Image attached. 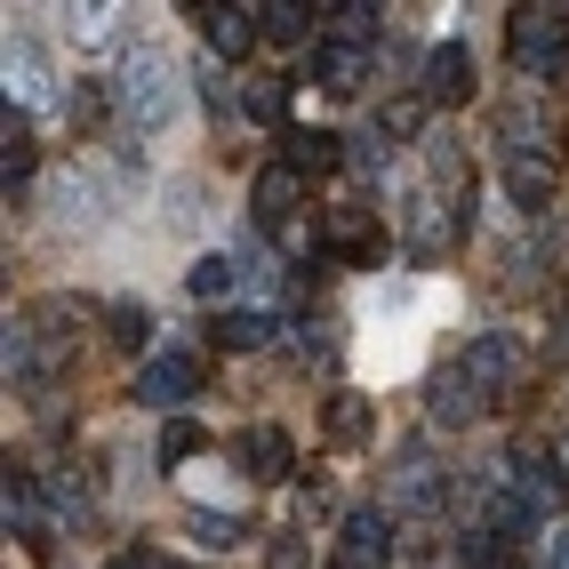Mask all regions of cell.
Wrapping results in <instances>:
<instances>
[{
  "instance_id": "cell-1",
  "label": "cell",
  "mask_w": 569,
  "mask_h": 569,
  "mask_svg": "<svg viewBox=\"0 0 569 569\" xmlns=\"http://www.w3.org/2000/svg\"><path fill=\"white\" fill-rule=\"evenodd\" d=\"M112 104H121L129 129H169L177 121V81L161 49H129L121 72H112Z\"/></svg>"
},
{
  "instance_id": "cell-2",
  "label": "cell",
  "mask_w": 569,
  "mask_h": 569,
  "mask_svg": "<svg viewBox=\"0 0 569 569\" xmlns=\"http://www.w3.org/2000/svg\"><path fill=\"white\" fill-rule=\"evenodd\" d=\"M506 49H513V64H529V72H553V64L569 57V9H513V17H506Z\"/></svg>"
},
{
  "instance_id": "cell-3",
  "label": "cell",
  "mask_w": 569,
  "mask_h": 569,
  "mask_svg": "<svg viewBox=\"0 0 569 569\" xmlns=\"http://www.w3.org/2000/svg\"><path fill=\"white\" fill-rule=\"evenodd\" d=\"M458 369L473 377L481 401H498V393H513V377H521V346H513V337H498V329H489V337H466Z\"/></svg>"
},
{
  "instance_id": "cell-4",
  "label": "cell",
  "mask_w": 569,
  "mask_h": 569,
  "mask_svg": "<svg viewBox=\"0 0 569 569\" xmlns=\"http://www.w3.org/2000/svg\"><path fill=\"white\" fill-rule=\"evenodd\" d=\"M201 393V361L193 353H153L137 369V401H153V409H177V401H193Z\"/></svg>"
},
{
  "instance_id": "cell-5",
  "label": "cell",
  "mask_w": 569,
  "mask_h": 569,
  "mask_svg": "<svg viewBox=\"0 0 569 569\" xmlns=\"http://www.w3.org/2000/svg\"><path fill=\"white\" fill-rule=\"evenodd\" d=\"M337 553H346V569H386L393 561V521L377 506H353L346 529H337Z\"/></svg>"
},
{
  "instance_id": "cell-6",
  "label": "cell",
  "mask_w": 569,
  "mask_h": 569,
  "mask_svg": "<svg viewBox=\"0 0 569 569\" xmlns=\"http://www.w3.org/2000/svg\"><path fill=\"white\" fill-rule=\"evenodd\" d=\"M297 201H306V177H297V169H264V177L249 184V217L264 224V233H289V224H297Z\"/></svg>"
},
{
  "instance_id": "cell-7",
  "label": "cell",
  "mask_w": 569,
  "mask_h": 569,
  "mask_svg": "<svg viewBox=\"0 0 569 569\" xmlns=\"http://www.w3.org/2000/svg\"><path fill=\"white\" fill-rule=\"evenodd\" d=\"M57 81H49V49L24 41V32H9V104H49Z\"/></svg>"
},
{
  "instance_id": "cell-8",
  "label": "cell",
  "mask_w": 569,
  "mask_h": 569,
  "mask_svg": "<svg viewBox=\"0 0 569 569\" xmlns=\"http://www.w3.org/2000/svg\"><path fill=\"white\" fill-rule=\"evenodd\" d=\"M426 401H433V426H473V417L489 409V401L473 393V377H466L458 361H441V369H433V386H426Z\"/></svg>"
},
{
  "instance_id": "cell-9",
  "label": "cell",
  "mask_w": 569,
  "mask_h": 569,
  "mask_svg": "<svg viewBox=\"0 0 569 569\" xmlns=\"http://www.w3.org/2000/svg\"><path fill=\"white\" fill-rule=\"evenodd\" d=\"M466 97H473V57L466 41H441L426 57V104H466Z\"/></svg>"
},
{
  "instance_id": "cell-10",
  "label": "cell",
  "mask_w": 569,
  "mask_h": 569,
  "mask_svg": "<svg viewBox=\"0 0 569 569\" xmlns=\"http://www.w3.org/2000/svg\"><path fill=\"white\" fill-rule=\"evenodd\" d=\"M201 41L233 64V57H249L257 49V9H233V0H217V9H201Z\"/></svg>"
},
{
  "instance_id": "cell-11",
  "label": "cell",
  "mask_w": 569,
  "mask_h": 569,
  "mask_svg": "<svg viewBox=\"0 0 569 569\" xmlns=\"http://www.w3.org/2000/svg\"><path fill=\"white\" fill-rule=\"evenodd\" d=\"M233 458H241V473H257V481H281V473L297 466V449H289L281 426H249V433L233 441Z\"/></svg>"
},
{
  "instance_id": "cell-12",
  "label": "cell",
  "mask_w": 569,
  "mask_h": 569,
  "mask_svg": "<svg viewBox=\"0 0 569 569\" xmlns=\"http://www.w3.org/2000/svg\"><path fill=\"white\" fill-rule=\"evenodd\" d=\"M337 161H346V144H337L329 129H281V169L321 177V169H337Z\"/></svg>"
},
{
  "instance_id": "cell-13",
  "label": "cell",
  "mask_w": 569,
  "mask_h": 569,
  "mask_svg": "<svg viewBox=\"0 0 569 569\" xmlns=\"http://www.w3.org/2000/svg\"><path fill=\"white\" fill-rule=\"evenodd\" d=\"M553 184H561V177H553L546 161H529V153H513V161H506V193H513V209H529V217L553 209Z\"/></svg>"
},
{
  "instance_id": "cell-14",
  "label": "cell",
  "mask_w": 569,
  "mask_h": 569,
  "mask_svg": "<svg viewBox=\"0 0 569 569\" xmlns=\"http://www.w3.org/2000/svg\"><path fill=\"white\" fill-rule=\"evenodd\" d=\"M329 241H337V257H353V264H377V257H386V233H377L361 209H337V217H329Z\"/></svg>"
},
{
  "instance_id": "cell-15",
  "label": "cell",
  "mask_w": 569,
  "mask_h": 569,
  "mask_svg": "<svg viewBox=\"0 0 569 569\" xmlns=\"http://www.w3.org/2000/svg\"><path fill=\"white\" fill-rule=\"evenodd\" d=\"M313 17L321 9H306V0H264V9H257V41L289 49V41H306V32H313Z\"/></svg>"
},
{
  "instance_id": "cell-16",
  "label": "cell",
  "mask_w": 569,
  "mask_h": 569,
  "mask_svg": "<svg viewBox=\"0 0 569 569\" xmlns=\"http://www.w3.org/2000/svg\"><path fill=\"white\" fill-rule=\"evenodd\" d=\"M393 481H401V506H417V513H433V506H441V466L426 458V449H409Z\"/></svg>"
},
{
  "instance_id": "cell-17",
  "label": "cell",
  "mask_w": 569,
  "mask_h": 569,
  "mask_svg": "<svg viewBox=\"0 0 569 569\" xmlns=\"http://www.w3.org/2000/svg\"><path fill=\"white\" fill-rule=\"evenodd\" d=\"M184 529H193V546H217V553H233V546L249 538V521L224 513V506H193V513H184Z\"/></svg>"
},
{
  "instance_id": "cell-18",
  "label": "cell",
  "mask_w": 569,
  "mask_h": 569,
  "mask_svg": "<svg viewBox=\"0 0 569 569\" xmlns=\"http://www.w3.org/2000/svg\"><path fill=\"white\" fill-rule=\"evenodd\" d=\"M233 273H241V264L224 257V249H209V257H193V273H184V289H193L201 306H224V297H233Z\"/></svg>"
},
{
  "instance_id": "cell-19",
  "label": "cell",
  "mask_w": 569,
  "mask_h": 569,
  "mask_svg": "<svg viewBox=\"0 0 569 569\" xmlns=\"http://www.w3.org/2000/svg\"><path fill=\"white\" fill-rule=\"evenodd\" d=\"M361 72H369V49H353V41H329V49H321V89H329V97L361 89Z\"/></svg>"
},
{
  "instance_id": "cell-20",
  "label": "cell",
  "mask_w": 569,
  "mask_h": 569,
  "mask_svg": "<svg viewBox=\"0 0 569 569\" xmlns=\"http://www.w3.org/2000/svg\"><path fill=\"white\" fill-rule=\"evenodd\" d=\"M0 177H9V193H17V177H32V129H24L17 104H9V121H0Z\"/></svg>"
},
{
  "instance_id": "cell-21",
  "label": "cell",
  "mask_w": 569,
  "mask_h": 569,
  "mask_svg": "<svg viewBox=\"0 0 569 569\" xmlns=\"http://www.w3.org/2000/svg\"><path fill=\"white\" fill-rule=\"evenodd\" d=\"M209 337H217L224 353H257L264 337H273V313H217V329H209Z\"/></svg>"
},
{
  "instance_id": "cell-22",
  "label": "cell",
  "mask_w": 569,
  "mask_h": 569,
  "mask_svg": "<svg viewBox=\"0 0 569 569\" xmlns=\"http://www.w3.org/2000/svg\"><path fill=\"white\" fill-rule=\"evenodd\" d=\"M0 513H9V529H41V489H32V473L9 466V481H0Z\"/></svg>"
},
{
  "instance_id": "cell-23",
  "label": "cell",
  "mask_w": 569,
  "mask_h": 569,
  "mask_svg": "<svg viewBox=\"0 0 569 569\" xmlns=\"http://www.w3.org/2000/svg\"><path fill=\"white\" fill-rule=\"evenodd\" d=\"M104 329H112V346H144V337H153V313H144L137 297H112V306H104Z\"/></svg>"
},
{
  "instance_id": "cell-24",
  "label": "cell",
  "mask_w": 569,
  "mask_h": 569,
  "mask_svg": "<svg viewBox=\"0 0 569 569\" xmlns=\"http://www.w3.org/2000/svg\"><path fill=\"white\" fill-rule=\"evenodd\" d=\"M321 17H337V41H353V49H369L377 24H386V9H369V0H346V9H321Z\"/></svg>"
},
{
  "instance_id": "cell-25",
  "label": "cell",
  "mask_w": 569,
  "mask_h": 569,
  "mask_svg": "<svg viewBox=\"0 0 569 569\" xmlns=\"http://www.w3.org/2000/svg\"><path fill=\"white\" fill-rule=\"evenodd\" d=\"M458 561H466V569H506V538H498V529H481V521H473L466 538H458Z\"/></svg>"
},
{
  "instance_id": "cell-26",
  "label": "cell",
  "mask_w": 569,
  "mask_h": 569,
  "mask_svg": "<svg viewBox=\"0 0 569 569\" xmlns=\"http://www.w3.org/2000/svg\"><path fill=\"white\" fill-rule=\"evenodd\" d=\"M401 224H409V241H417V249H441V217H433V193H409V201H401Z\"/></svg>"
},
{
  "instance_id": "cell-27",
  "label": "cell",
  "mask_w": 569,
  "mask_h": 569,
  "mask_svg": "<svg viewBox=\"0 0 569 569\" xmlns=\"http://www.w3.org/2000/svg\"><path fill=\"white\" fill-rule=\"evenodd\" d=\"M64 32L72 41H112V32H121V9H64Z\"/></svg>"
},
{
  "instance_id": "cell-28",
  "label": "cell",
  "mask_w": 569,
  "mask_h": 569,
  "mask_svg": "<svg viewBox=\"0 0 569 569\" xmlns=\"http://www.w3.org/2000/svg\"><path fill=\"white\" fill-rule=\"evenodd\" d=\"M329 441H369V401H329Z\"/></svg>"
},
{
  "instance_id": "cell-29",
  "label": "cell",
  "mask_w": 569,
  "mask_h": 569,
  "mask_svg": "<svg viewBox=\"0 0 569 569\" xmlns=\"http://www.w3.org/2000/svg\"><path fill=\"white\" fill-rule=\"evenodd\" d=\"M241 104L257 112V121H281V112H289V81H281V72H273V81H249Z\"/></svg>"
},
{
  "instance_id": "cell-30",
  "label": "cell",
  "mask_w": 569,
  "mask_h": 569,
  "mask_svg": "<svg viewBox=\"0 0 569 569\" xmlns=\"http://www.w3.org/2000/svg\"><path fill=\"white\" fill-rule=\"evenodd\" d=\"M201 441H209V433L193 426V417H169V426H161V458L177 466V458H193V449H201Z\"/></svg>"
},
{
  "instance_id": "cell-31",
  "label": "cell",
  "mask_w": 569,
  "mask_h": 569,
  "mask_svg": "<svg viewBox=\"0 0 569 569\" xmlns=\"http://www.w3.org/2000/svg\"><path fill=\"white\" fill-rule=\"evenodd\" d=\"M417 121H426V104H417V97H401V104H386V112H377V137H417Z\"/></svg>"
},
{
  "instance_id": "cell-32",
  "label": "cell",
  "mask_w": 569,
  "mask_h": 569,
  "mask_svg": "<svg viewBox=\"0 0 569 569\" xmlns=\"http://www.w3.org/2000/svg\"><path fill=\"white\" fill-rule=\"evenodd\" d=\"M104 569H169V561H161V553H153V546H129V553H112V561H104Z\"/></svg>"
},
{
  "instance_id": "cell-33",
  "label": "cell",
  "mask_w": 569,
  "mask_h": 569,
  "mask_svg": "<svg viewBox=\"0 0 569 569\" xmlns=\"http://www.w3.org/2000/svg\"><path fill=\"white\" fill-rule=\"evenodd\" d=\"M273 569H306V546H297V538H281V546H273Z\"/></svg>"
},
{
  "instance_id": "cell-34",
  "label": "cell",
  "mask_w": 569,
  "mask_h": 569,
  "mask_svg": "<svg viewBox=\"0 0 569 569\" xmlns=\"http://www.w3.org/2000/svg\"><path fill=\"white\" fill-rule=\"evenodd\" d=\"M546 569H569V529H553V538H546Z\"/></svg>"
},
{
  "instance_id": "cell-35",
  "label": "cell",
  "mask_w": 569,
  "mask_h": 569,
  "mask_svg": "<svg viewBox=\"0 0 569 569\" xmlns=\"http://www.w3.org/2000/svg\"><path fill=\"white\" fill-rule=\"evenodd\" d=\"M546 361H569V321L553 329V346H546Z\"/></svg>"
},
{
  "instance_id": "cell-36",
  "label": "cell",
  "mask_w": 569,
  "mask_h": 569,
  "mask_svg": "<svg viewBox=\"0 0 569 569\" xmlns=\"http://www.w3.org/2000/svg\"><path fill=\"white\" fill-rule=\"evenodd\" d=\"M329 569H346V561H329Z\"/></svg>"
}]
</instances>
